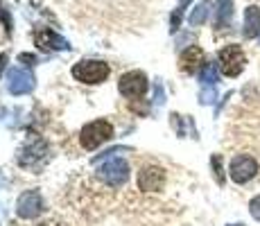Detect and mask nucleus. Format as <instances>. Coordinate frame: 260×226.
I'll return each mask as SVG.
<instances>
[{
    "label": "nucleus",
    "instance_id": "1",
    "mask_svg": "<svg viewBox=\"0 0 260 226\" xmlns=\"http://www.w3.org/2000/svg\"><path fill=\"white\" fill-rule=\"evenodd\" d=\"M111 138H113V127L107 120H95V122L86 124L82 129V134H79V143H82L84 149H95Z\"/></svg>",
    "mask_w": 260,
    "mask_h": 226
},
{
    "label": "nucleus",
    "instance_id": "2",
    "mask_svg": "<svg viewBox=\"0 0 260 226\" xmlns=\"http://www.w3.org/2000/svg\"><path fill=\"white\" fill-rule=\"evenodd\" d=\"M98 177L102 179L107 185H111V188H120V185L129 179L127 160H122L118 156H111V158L104 160V163L98 168Z\"/></svg>",
    "mask_w": 260,
    "mask_h": 226
},
{
    "label": "nucleus",
    "instance_id": "3",
    "mask_svg": "<svg viewBox=\"0 0 260 226\" xmlns=\"http://www.w3.org/2000/svg\"><path fill=\"white\" fill-rule=\"evenodd\" d=\"M73 77L84 84H102L109 77V63L104 61H79L73 66Z\"/></svg>",
    "mask_w": 260,
    "mask_h": 226
},
{
    "label": "nucleus",
    "instance_id": "4",
    "mask_svg": "<svg viewBox=\"0 0 260 226\" xmlns=\"http://www.w3.org/2000/svg\"><path fill=\"white\" fill-rule=\"evenodd\" d=\"M217 59H219V70L226 77H238L244 70V66H247V57H244L240 45H226V48H222Z\"/></svg>",
    "mask_w": 260,
    "mask_h": 226
},
{
    "label": "nucleus",
    "instance_id": "5",
    "mask_svg": "<svg viewBox=\"0 0 260 226\" xmlns=\"http://www.w3.org/2000/svg\"><path fill=\"white\" fill-rule=\"evenodd\" d=\"M229 174L236 183H247L258 174V163L253 156L249 154H238L236 158L231 160V168H229Z\"/></svg>",
    "mask_w": 260,
    "mask_h": 226
},
{
    "label": "nucleus",
    "instance_id": "6",
    "mask_svg": "<svg viewBox=\"0 0 260 226\" xmlns=\"http://www.w3.org/2000/svg\"><path fill=\"white\" fill-rule=\"evenodd\" d=\"M147 86H149L147 75L141 73V70H132V73L122 75V77H120V84H118L120 93L127 95V98H143Z\"/></svg>",
    "mask_w": 260,
    "mask_h": 226
},
{
    "label": "nucleus",
    "instance_id": "7",
    "mask_svg": "<svg viewBox=\"0 0 260 226\" xmlns=\"http://www.w3.org/2000/svg\"><path fill=\"white\" fill-rule=\"evenodd\" d=\"M16 213L23 219H34L43 213V199L39 195V190H25L21 197H18Z\"/></svg>",
    "mask_w": 260,
    "mask_h": 226
},
{
    "label": "nucleus",
    "instance_id": "8",
    "mask_svg": "<svg viewBox=\"0 0 260 226\" xmlns=\"http://www.w3.org/2000/svg\"><path fill=\"white\" fill-rule=\"evenodd\" d=\"M7 90L12 95H25L29 93V90L34 88V77L32 73H27V70L23 68H12L7 75Z\"/></svg>",
    "mask_w": 260,
    "mask_h": 226
},
{
    "label": "nucleus",
    "instance_id": "9",
    "mask_svg": "<svg viewBox=\"0 0 260 226\" xmlns=\"http://www.w3.org/2000/svg\"><path fill=\"white\" fill-rule=\"evenodd\" d=\"M163 183H166V172L161 168L149 165L138 174V188L145 190V192H156V190L163 188Z\"/></svg>",
    "mask_w": 260,
    "mask_h": 226
},
{
    "label": "nucleus",
    "instance_id": "10",
    "mask_svg": "<svg viewBox=\"0 0 260 226\" xmlns=\"http://www.w3.org/2000/svg\"><path fill=\"white\" fill-rule=\"evenodd\" d=\"M34 43H37L41 50H66V48H71V43H68L66 39L59 37V34L52 32L50 27H39L37 32H34Z\"/></svg>",
    "mask_w": 260,
    "mask_h": 226
},
{
    "label": "nucleus",
    "instance_id": "11",
    "mask_svg": "<svg viewBox=\"0 0 260 226\" xmlns=\"http://www.w3.org/2000/svg\"><path fill=\"white\" fill-rule=\"evenodd\" d=\"M48 147L41 138H34L32 143H27V147L21 149V156H18V163L25 165V168H34L39 158H46Z\"/></svg>",
    "mask_w": 260,
    "mask_h": 226
},
{
    "label": "nucleus",
    "instance_id": "12",
    "mask_svg": "<svg viewBox=\"0 0 260 226\" xmlns=\"http://www.w3.org/2000/svg\"><path fill=\"white\" fill-rule=\"evenodd\" d=\"M202 61H204V50L199 48V45H190L186 52L181 54V61H179V63H181L183 73H194Z\"/></svg>",
    "mask_w": 260,
    "mask_h": 226
},
{
    "label": "nucleus",
    "instance_id": "13",
    "mask_svg": "<svg viewBox=\"0 0 260 226\" xmlns=\"http://www.w3.org/2000/svg\"><path fill=\"white\" fill-rule=\"evenodd\" d=\"M233 21V3L231 0H215V27L222 29Z\"/></svg>",
    "mask_w": 260,
    "mask_h": 226
},
{
    "label": "nucleus",
    "instance_id": "14",
    "mask_svg": "<svg viewBox=\"0 0 260 226\" xmlns=\"http://www.w3.org/2000/svg\"><path fill=\"white\" fill-rule=\"evenodd\" d=\"M244 37L247 39H253L260 34V7H247V12H244Z\"/></svg>",
    "mask_w": 260,
    "mask_h": 226
},
{
    "label": "nucleus",
    "instance_id": "15",
    "mask_svg": "<svg viewBox=\"0 0 260 226\" xmlns=\"http://www.w3.org/2000/svg\"><path fill=\"white\" fill-rule=\"evenodd\" d=\"M208 12H211V3H208V0H202V3L192 9V14H190V18H188L190 25H192V27H197V25L206 23Z\"/></svg>",
    "mask_w": 260,
    "mask_h": 226
},
{
    "label": "nucleus",
    "instance_id": "16",
    "mask_svg": "<svg viewBox=\"0 0 260 226\" xmlns=\"http://www.w3.org/2000/svg\"><path fill=\"white\" fill-rule=\"evenodd\" d=\"M199 82L204 86H215V82H217V66L215 63H204L202 70H199Z\"/></svg>",
    "mask_w": 260,
    "mask_h": 226
},
{
    "label": "nucleus",
    "instance_id": "17",
    "mask_svg": "<svg viewBox=\"0 0 260 226\" xmlns=\"http://www.w3.org/2000/svg\"><path fill=\"white\" fill-rule=\"evenodd\" d=\"M190 0H179V7L172 12V16H170V29H179V25H181V18H183V12H186Z\"/></svg>",
    "mask_w": 260,
    "mask_h": 226
},
{
    "label": "nucleus",
    "instance_id": "18",
    "mask_svg": "<svg viewBox=\"0 0 260 226\" xmlns=\"http://www.w3.org/2000/svg\"><path fill=\"white\" fill-rule=\"evenodd\" d=\"M211 165H213V172H215V179H217V183L222 185L224 183V170H222V156L219 154H215L211 158Z\"/></svg>",
    "mask_w": 260,
    "mask_h": 226
},
{
    "label": "nucleus",
    "instance_id": "19",
    "mask_svg": "<svg viewBox=\"0 0 260 226\" xmlns=\"http://www.w3.org/2000/svg\"><path fill=\"white\" fill-rule=\"evenodd\" d=\"M215 100H217V88L215 86H206L202 93H199V102L202 104H213Z\"/></svg>",
    "mask_w": 260,
    "mask_h": 226
},
{
    "label": "nucleus",
    "instance_id": "20",
    "mask_svg": "<svg viewBox=\"0 0 260 226\" xmlns=\"http://www.w3.org/2000/svg\"><path fill=\"white\" fill-rule=\"evenodd\" d=\"M154 102H156L158 107H163V104H166V90H163L161 82H156V86H154Z\"/></svg>",
    "mask_w": 260,
    "mask_h": 226
},
{
    "label": "nucleus",
    "instance_id": "21",
    "mask_svg": "<svg viewBox=\"0 0 260 226\" xmlns=\"http://www.w3.org/2000/svg\"><path fill=\"white\" fill-rule=\"evenodd\" d=\"M249 213H251L253 219H258V222H260V195L249 202Z\"/></svg>",
    "mask_w": 260,
    "mask_h": 226
},
{
    "label": "nucleus",
    "instance_id": "22",
    "mask_svg": "<svg viewBox=\"0 0 260 226\" xmlns=\"http://www.w3.org/2000/svg\"><path fill=\"white\" fill-rule=\"evenodd\" d=\"M5 63H7V54H0V75L5 70Z\"/></svg>",
    "mask_w": 260,
    "mask_h": 226
},
{
    "label": "nucleus",
    "instance_id": "23",
    "mask_svg": "<svg viewBox=\"0 0 260 226\" xmlns=\"http://www.w3.org/2000/svg\"><path fill=\"white\" fill-rule=\"evenodd\" d=\"M231 226H242V224H231Z\"/></svg>",
    "mask_w": 260,
    "mask_h": 226
}]
</instances>
